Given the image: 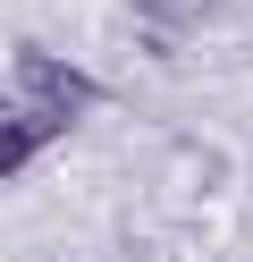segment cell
Returning a JSON list of instances; mask_svg holds the SVG:
<instances>
[{
    "label": "cell",
    "instance_id": "6da1fadb",
    "mask_svg": "<svg viewBox=\"0 0 253 262\" xmlns=\"http://www.w3.org/2000/svg\"><path fill=\"white\" fill-rule=\"evenodd\" d=\"M17 76H26L42 102H59V110H84V102H101V85H93V76H84V68H59L51 51H17Z\"/></svg>",
    "mask_w": 253,
    "mask_h": 262
},
{
    "label": "cell",
    "instance_id": "7a4b0ae2",
    "mask_svg": "<svg viewBox=\"0 0 253 262\" xmlns=\"http://www.w3.org/2000/svg\"><path fill=\"white\" fill-rule=\"evenodd\" d=\"M26 152H34V127H9V136H0V178H17Z\"/></svg>",
    "mask_w": 253,
    "mask_h": 262
}]
</instances>
